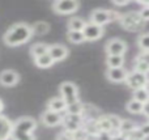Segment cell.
<instances>
[{"instance_id":"6da1fadb","label":"cell","mask_w":149,"mask_h":140,"mask_svg":"<svg viewBox=\"0 0 149 140\" xmlns=\"http://www.w3.org/2000/svg\"><path fill=\"white\" fill-rule=\"evenodd\" d=\"M31 36H33V33H31L30 26L28 24L18 22L10 26L7 30V33L4 36V43L12 47L20 46V45L28 42Z\"/></svg>"},{"instance_id":"7a4b0ae2","label":"cell","mask_w":149,"mask_h":140,"mask_svg":"<svg viewBox=\"0 0 149 140\" xmlns=\"http://www.w3.org/2000/svg\"><path fill=\"white\" fill-rule=\"evenodd\" d=\"M37 127V122L30 117H22L12 123L10 139L12 140H36L33 131Z\"/></svg>"},{"instance_id":"3957f363","label":"cell","mask_w":149,"mask_h":140,"mask_svg":"<svg viewBox=\"0 0 149 140\" xmlns=\"http://www.w3.org/2000/svg\"><path fill=\"white\" fill-rule=\"evenodd\" d=\"M59 92H60V98L65 102V106L79 101V89L71 81H64V83L60 84Z\"/></svg>"},{"instance_id":"277c9868","label":"cell","mask_w":149,"mask_h":140,"mask_svg":"<svg viewBox=\"0 0 149 140\" xmlns=\"http://www.w3.org/2000/svg\"><path fill=\"white\" fill-rule=\"evenodd\" d=\"M114 18H115V13H114V10L98 8V9L93 10L92 15H90V22L102 28L103 25L111 22Z\"/></svg>"},{"instance_id":"5b68a950","label":"cell","mask_w":149,"mask_h":140,"mask_svg":"<svg viewBox=\"0 0 149 140\" xmlns=\"http://www.w3.org/2000/svg\"><path fill=\"white\" fill-rule=\"evenodd\" d=\"M122 26L126 28L127 30H137V29H141L144 25V21L140 18L139 13L137 12H130L127 15H123L122 17H119Z\"/></svg>"},{"instance_id":"8992f818","label":"cell","mask_w":149,"mask_h":140,"mask_svg":"<svg viewBox=\"0 0 149 140\" xmlns=\"http://www.w3.org/2000/svg\"><path fill=\"white\" fill-rule=\"evenodd\" d=\"M126 84L130 86L131 89L136 91V89L140 88H147L148 85V75H144V73H140V72H134L131 73H127L126 76Z\"/></svg>"},{"instance_id":"52a82bcc","label":"cell","mask_w":149,"mask_h":140,"mask_svg":"<svg viewBox=\"0 0 149 140\" xmlns=\"http://www.w3.org/2000/svg\"><path fill=\"white\" fill-rule=\"evenodd\" d=\"M80 7V3L76 0H59V1L52 3V9L54 12L59 15H71L74 13Z\"/></svg>"},{"instance_id":"ba28073f","label":"cell","mask_w":149,"mask_h":140,"mask_svg":"<svg viewBox=\"0 0 149 140\" xmlns=\"http://www.w3.org/2000/svg\"><path fill=\"white\" fill-rule=\"evenodd\" d=\"M62 123L64 125L65 131L74 132L79 128L82 127V115L80 114H67L64 118H62Z\"/></svg>"},{"instance_id":"9c48e42d","label":"cell","mask_w":149,"mask_h":140,"mask_svg":"<svg viewBox=\"0 0 149 140\" xmlns=\"http://www.w3.org/2000/svg\"><path fill=\"white\" fill-rule=\"evenodd\" d=\"M81 33L85 41H97L103 36V28L94 25L92 22H86Z\"/></svg>"},{"instance_id":"30bf717a","label":"cell","mask_w":149,"mask_h":140,"mask_svg":"<svg viewBox=\"0 0 149 140\" xmlns=\"http://www.w3.org/2000/svg\"><path fill=\"white\" fill-rule=\"evenodd\" d=\"M127 50V45L124 41L118 38H113L107 42L106 45V51H107L109 55H123Z\"/></svg>"},{"instance_id":"8fae6325","label":"cell","mask_w":149,"mask_h":140,"mask_svg":"<svg viewBox=\"0 0 149 140\" xmlns=\"http://www.w3.org/2000/svg\"><path fill=\"white\" fill-rule=\"evenodd\" d=\"M20 81V75L13 70H4L0 72V85L3 86H15Z\"/></svg>"},{"instance_id":"7c38bea8","label":"cell","mask_w":149,"mask_h":140,"mask_svg":"<svg viewBox=\"0 0 149 140\" xmlns=\"http://www.w3.org/2000/svg\"><path fill=\"white\" fill-rule=\"evenodd\" d=\"M47 54L50 55L52 60L55 62H60V60L65 59L68 56V49L63 45H59V43H55V45H51L49 46V50H47Z\"/></svg>"},{"instance_id":"4fadbf2b","label":"cell","mask_w":149,"mask_h":140,"mask_svg":"<svg viewBox=\"0 0 149 140\" xmlns=\"http://www.w3.org/2000/svg\"><path fill=\"white\" fill-rule=\"evenodd\" d=\"M62 118H63L62 114H59V113H54L47 110L42 115V122L47 127H54V126H58L59 123H62Z\"/></svg>"},{"instance_id":"5bb4252c","label":"cell","mask_w":149,"mask_h":140,"mask_svg":"<svg viewBox=\"0 0 149 140\" xmlns=\"http://www.w3.org/2000/svg\"><path fill=\"white\" fill-rule=\"evenodd\" d=\"M106 76L110 81L113 83H122V81L126 80V76H127V71L124 70L123 67H119V68H109L107 72H106Z\"/></svg>"},{"instance_id":"9a60e30c","label":"cell","mask_w":149,"mask_h":140,"mask_svg":"<svg viewBox=\"0 0 149 140\" xmlns=\"http://www.w3.org/2000/svg\"><path fill=\"white\" fill-rule=\"evenodd\" d=\"M12 122L8 118L0 115V140H8L10 138Z\"/></svg>"},{"instance_id":"2e32d148","label":"cell","mask_w":149,"mask_h":140,"mask_svg":"<svg viewBox=\"0 0 149 140\" xmlns=\"http://www.w3.org/2000/svg\"><path fill=\"white\" fill-rule=\"evenodd\" d=\"M47 109L50 111H54V113H62L65 110V102L63 101L60 97H54L51 98L49 102H47Z\"/></svg>"},{"instance_id":"e0dca14e","label":"cell","mask_w":149,"mask_h":140,"mask_svg":"<svg viewBox=\"0 0 149 140\" xmlns=\"http://www.w3.org/2000/svg\"><path fill=\"white\" fill-rule=\"evenodd\" d=\"M137 128L136 123L131 119H122L120 126H119V134H123V135H130L132 131H135Z\"/></svg>"},{"instance_id":"ac0fdd59","label":"cell","mask_w":149,"mask_h":140,"mask_svg":"<svg viewBox=\"0 0 149 140\" xmlns=\"http://www.w3.org/2000/svg\"><path fill=\"white\" fill-rule=\"evenodd\" d=\"M31 33L37 34V36H43V34L49 33L50 30V24L46 21H37L33 26H30Z\"/></svg>"},{"instance_id":"d6986e66","label":"cell","mask_w":149,"mask_h":140,"mask_svg":"<svg viewBox=\"0 0 149 140\" xmlns=\"http://www.w3.org/2000/svg\"><path fill=\"white\" fill-rule=\"evenodd\" d=\"M49 50V45L42 43V42H38V43H34L33 46L30 47V54L31 56L36 59V58L41 56V55H45Z\"/></svg>"},{"instance_id":"ffe728a7","label":"cell","mask_w":149,"mask_h":140,"mask_svg":"<svg viewBox=\"0 0 149 140\" xmlns=\"http://www.w3.org/2000/svg\"><path fill=\"white\" fill-rule=\"evenodd\" d=\"M85 25H86V22L82 18L72 17L68 21V31H82Z\"/></svg>"},{"instance_id":"44dd1931","label":"cell","mask_w":149,"mask_h":140,"mask_svg":"<svg viewBox=\"0 0 149 140\" xmlns=\"http://www.w3.org/2000/svg\"><path fill=\"white\" fill-rule=\"evenodd\" d=\"M109 68H119L123 67L124 64V56L123 55H109L106 59Z\"/></svg>"},{"instance_id":"7402d4cb","label":"cell","mask_w":149,"mask_h":140,"mask_svg":"<svg viewBox=\"0 0 149 140\" xmlns=\"http://www.w3.org/2000/svg\"><path fill=\"white\" fill-rule=\"evenodd\" d=\"M34 63H36V65L39 68H49L54 64V60H52L51 58H50V55L46 52L45 55H41V56L36 58V59H34Z\"/></svg>"},{"instance_id":"603a6c76","label":"cell","mask_w":149,"mask_h":140,"mask_svg":"<svg viewBox=\"0 0 149 140\" xmlns=\"http://www.w3.org/2000/svg\"><path fill=\"white\" fill-rule=\"evenodd\" d=\"M147 105H143L140 104L139 101H135V100H131V101L127 104L126 109L128 110L131 114H141V113H144V109Z\"/></svg>"},{"instance_id":"cb8c5ba5","label":"cell","mask_w":149,"mask_h":140,"mask_svg":"<svg viewBox=\"0 0 149 140\" xmlns=\"http://www.w3.org/2000/svg\"><path fill=\"white\" fill-rule=\"evenodd\" d=\"M148 98H149V94H148V89L147 88H140L134 91V98L135 101H139L140 104L143 105H147L148 104Z\"/></svg>"},{"instance_id":"d4e9b609","label":"cell","mask_w":149,"mask_h":140,"mask_svg":"<svg viewBox=\"0 0 149 140\" xmlns=\"http://www.w3.org/2000/svg\"><path fill=\"white\" fill-rule=\"evenodd\" d=\"M148 70H149V65H148L147 58H139V60L135 64V71L140 73H144V75H148Z\"/></svg>"},{"instance_id":"484cf974","label":"cell","mask_w":149,"mask_h":140,"mask_svg":"<svg viewBox=\"0 0 149 140\" xmlns=\"http://www.w3.org/2000/svg\"><path fill=\"white\" fill-rule=\"evenodd\" d=\"M67 38H68V41H70L71 43H76V45L85 42L84 36H82L81 31H68V33H67Z\"/></svg>"},{"instance_id":"4316f807","label":"cell","mask_w":149,"mask_h":140,"mask_svg":"<svg viewBox=\"0 0 149 140\" xmlns=\"http://www.w3.org/2000/svg\"><path fill=\"white\" fill-rule=\"evenodd\" d=\"M82 107H84V105L81 104L80 101L74 102V104H71L68 105V106H65V111H67V114H82Z\"/></svg>"},{"instance_id":"83f0119b","label":"cell","mask_w":149,"mask_h":140,"mask_svg":"<svg viewBox=\"0 0 149 140\" xmlns=\"http://www.w3.org/2000/svg\"><path fill=\"white\" fill-rule=\"evenodd\" d=\"M137 46L143 50V52H148L149 50V34L143 33L137 39Z\"/></svg>"},{"instance_id":"f1b7e54d","label":"cell","mask_w":149,"mask_h":140,"mask_svg":"<svg viewBox=\"0 0 149 140\" xmlns=\"http://www.w3.org/2000/svg\"><path fill=\"white\" fill-rule=\"evenodd\" d=\"M106 117H107L109 122H110L111 127H113V131H118L119 130V126H120V122H122L120 118H119L118 115H114V114L106 115Z\"/></svg>"},{"instance_id":"f546056e","label":"cell","mask_w":149,"mask_h":140,"mask_svg":"<svg viewBox=\"0 0 149 140\" xmlns=\"http://www.w3.org/2000/svg\"><path fill=\"white\" fill-rule=\"evenodd\" d=\"M137 13H139L140 18H141V20L144 21V22H147V21H148V18H149V7L143 8V9H140Z\"/></svg>"},{"instance_id":"4dcf8cb0","label":"cell","mask_w":149,"mask_h":140,"mask_svg":"<svg viewBox=\"0 0 149 140\" xmlns=\"http://www.w3.org/2000/svg\"><path fill=\"white\" fill-rule=\"evenodd\" d=\"M95 136H97V140H113V136H111L110 132H103V131H100Z\"/></svg>"},{"instance_id":"1f68e13d","label":"cell","mask_w":149,"mask_h":140,"mask_svg":"<svg viewBox=\"0 0 149 140\" xmlns=\"http://www.w3.org/2000/svg\"><path fill=\"white\" fill-rule=\"evenodd\" d=\"M56 140H73L72 138V132H68V131H65V132H62L58 135Z\"/></svg>"},{"instance_id":"d6a6232c","label":"cell","mask_w":149,"mask_h":140,"mask_svg":"<svg viewBox=\"0 0 149 140\" xmlns=\"http://www.w3.org/2000/svg\"><path fill=\"white\" fill-rule=\"evenodd\" d=\"M139 128H140V131H141V132H143V135H144L145 138H147V136H148V134H149V125H148V123H145V125H143L141 127H139Z\"/></svg>"},{"instance_id":"836d02e7","label":"cell","mask_w":149,"mask_h":140,"mask_svg":"<svg viewBox=\"0 0 149 140\" xmlns=\"http://www.w3.org/2000/svg\"><path fill=\"white\" fill-rule=\"evenodd\" d=\"M114 4H115V5H120V7H122V5H127V4H128V1H118V0H115V1H114Z\"/></svg>"},{"instance_id":"e575fe53","label":"cell","mask_w":149,"mask_h":140,"mask_svg":"<svg viewBox=\"0 0 149 140\" xmlns=\"http://www.w3.org/2000/svg\"><path fill=\"white\" fill-rule=\"evenodd\" d=\"M84 140H97V136L95 135H86Z\"/></svg>"},{"instance_id":"d590c367","label":"cell","mask_w":149,"mask_h":140,"mask_svg":"<svg viewBox=\"0 0 149 140\" xmlns=\"http://www.w3.org/2000/svg\"><path fill=\"white\" fill-rule=\"evenodd\" d=\"M3 107H4V105H3V102H1V101H0V113H1Z\"/></svg>"},{"instance_id":"8d00e7d4","label":"cell","mask_w":149,"mask_h":140,"mask_svg":"<svg viewBox=\"0 0 149 140\" xmlns=\"http://www.w3.org/2000/svg\"><path fill=\"white\" fill-rule=\"evenodd\" d=\"M128 140H144V139H128Z\"/></svg>"}]
</instances>
